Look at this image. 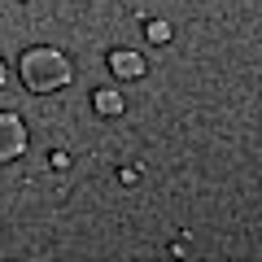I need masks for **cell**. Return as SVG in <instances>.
<instances>
[{
    "label": "cell",
    "instance_id": "52a82bcc",
    "mask_svg": "<svg viewBox=\"0 0 262 262\" xmlns=\"http://www.w3.org/2000/svg\"><path fill=\"white\" fill-rule=\"evenodd\" d=\"M5 79H9V70H5V61H0V88H5Z\"/></svg>",
    "mask_w": 262,
    "mask_h": 262
},
{
    "label": "cell",
    "instance_id": "8992f818",
    "mask_svg": "<svg viewBox=\"0 0 262 262\" xmlns=\"http://www.w3.org/2000/svg\"><path fill=\"white\" fill-rule=\"evenodd\" d=\"M140 175H144L140 166H122V170H118V179H122V184H140Z\"/></svg>",
    "mask_w": 262,
    "mask_h": 262
},
{
    "label": "cell",
    "instance_id": "3957f363",
    "mask_svg": "<svg viewBox=\"0 0 262 262\" xmlns=\"http://www.w3.org/2000/svg\"><path fill=\"white\" fill-rule=\"evenodd\" d=\"M110 70H114L118 79H140V75H144V57L118 48V53H110Z\"/></svg>",
    "mask_w": 262,
    "mask_h": 262
},
{
    "label": "cell",
    "instance_id": "5b68a950",
    "mask_svg": "<svg viewBox=\"0 0 262 262\" xmlns=\"http://www.w3.org/2000/svg\"><path fill=\"white\" fill-rule=\"evenodd\" d=\"M149 39H153V44H166V39H170V27H166V22H149Z\"/></svg>",
    "mask_w": 262,
    "mask_h": 262
},
{
    "label": "cell",
    "instance_id": "6da1fadb",
    "mask_svg": "<svg viewBox=\"0 0 262 262\" xmlns=\"http://www.w3.org/2000/svg\"><path fill=\"white\" fill-rule=\"evenodd\" d=\"M22 83H27V92L35 96H48V92H61V88H70V79H75V66H70V57L61 53V48H31V53H22Z\"/></svg>",
    "mask_w": 262,
    "mask_h": 262
},
{
    "label": "cell",
    "instance_id": "277c9868",
    "mask_svg": "<svg viewBox=\"0 0 262 262\" xmlns=\"http://www.w3.org/2000/svg\"><path fill=\"white\" fill-rule=\"evenodd\" d=\"M92 105H96V114H105V118L122 114V96H118V92H105V88H101V92L92 96Z\"/></svg>",
    "mask_w": 262,
    "mask_h": 262
},
{
    "label": "cell",
    "instance_id": "7a4b0ae2",
    "mask_svg": "<svg viewBox=\"0 0 262 262\" xmlns=\"http://www.w3.org/2000/svg\"><path fill=\"white\" fill-rule=\"evenodd\" d=\"M27 127H22L18 114H0V166L5 162H18L22 153H27Z\"/></svg>",
    "mask_w": 262,
    "mask_h": 262
}]
</instances>
